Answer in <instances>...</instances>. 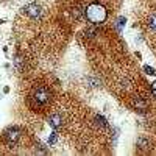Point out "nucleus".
I'll return each mask as SVG.
<instances>
[{
	"instance_id": "nucleus-15",
	"label": "nucleus",
	"mask_w": 156,
	"mask_h": 156,
	"mask_svg": "<svg viewBox=\"0 0 156 156\" xmlns=\"http://www.w3.org/2000/svg\"><path fill=\"white\" fill-rule=\"evenodd\" d=\"M151 90H153V94L156 95V81H154V83L151 84Z\"/></svg>"
},
{
	"instance_id": "nucleus-3",
	"label": "nucleus",
	"mask_w": 156,
	"mask_h": 156,
	"mask_svg": "<svg viewBox=\"0 0 156 156\" xmlns=\"http://www.w3.org/2000/svg\"><path fill=\"white\" fill-rule=\"evenodd\" d=\"M34 100L39 103V105H44L50 100V90L45 87H39L36 92H34Z\"/></svg>"
},
{
	"instance_id": "nucleus-10",
	"label": "nucleus",
	"mask_w": 156,
	"mask_h": 156,
	"mask_svg": "<svg viewBox=\"0 0 156 156\" xmlns=\"http://www.w3.org/2000/svg\"><path fill=\"white\" fill-rule=\"evenodd\" d=\"M137 145H140V148H147L148 142H147V140H144V139H139V140H137Z\"/></svg>"
},
{
	"instance_id": "nucleus-4",
	"label": "nucleus",
	"mask_w": 156,
	"mask_h": 156,
	"mask_svg": "<svg viewBox=\"0 0 156 156\" xmlns=\"http://www.w3.org/2000/svg\"><path fill=\"white\" fill-rule=\"evenodd\" d=\"M5 137H6V140L9 142V144H16V142L20 139V131L17 128H9V129H6Z\"/></svg>"
},
{
	"instance_id": "nucleus-2",
	"label": "nucleus",
	"mask_w": 156,
	"mask_h": 156,
	"mask_svg": "<svg viewBox=\"0 0 156 156\" xmlns=\"http://www.w3.org/2000/svg\"><path fill=\"white\" fill-rule=\"evenodd\" d=\"M23 12L31 19H39L42 16V8L39 6L37 3H28L23 6Z\"/></svg>"
},
{
	"instance_id": "nucleus-9",
	"label": "nucleus",
	"mask_w": 156,
	"mask_h": 156,
	"mask_svg": "<svg viewBox=\"0 0 156 156\" xmlns=\"http://www.w3.org/2000/svg\"><path fill=\"white\" fill-rule=\"evenodd\" d=\"M83 12L86 14V9H81V8H75V11H73V14L76 16V17H81L83 16Z\"/></svg>"
},
{
	"instance_id": "nucleus-6",
	"label": "nucleus",
	"mask_w": 156,
	"mask_h": 156,
	"mask_svg": "<svg viewBox=\"0 0 156 156\" xmlns=\"http://www.w3.org/2000/svg\"><path fill=\"white\" fill-rule=\"evenodd\" d=\"M48 123H50V126L51 128H55V129H58V128H61L62 126V117L59 115V114H53L48 119Z\"/></svg>"
},
{
	"instance_id": "nucleus-12",
	"label": "nucleus",
	"mask_w": 156,
	"mask_h": 156,
	"mask_svg": "<svg viewBox=\"0 0 156 156\" xmlns=\"http://www.w3.org/2000/svg\"><path fill=\"white\" fill-rule=\"evenodd\" d=\"M56 133H51V136H50V139H48V144H55V142H56Z\"/></svg>"
},
{
	"instance_id": "nucleus-13",
	"label": "nucleus",
	"mask_w": 156,
	"mask_h": 156,
	"mask_svg": "<svg viewBox=\"0 0 156 156\" xmlns=\"http://www.w3.org/2000/svg\"><path fill=\"white\" fill-rule=\"evenodd\" d=\"M144 69H145V72H147V73H148V75H154V73H156V72H154V69H153V67H148V66H145V67H144Z\"/></svg>"
},
{
	"instance_id": "nucleus-14",
	"label": "nucleus",
	"mask_w": 156,
	"mask_h": 156,
	"mask_svg": "<svg viewBox=\"0 0 156 156\" xmlns=\"http://www.w3.org/2000/svg\"><path fill=\"white\" fill-rule=\"evenodd\" d=\"M123 23H125V19H123V17H120V19H117V28H119V30H120Z\"/></svg>"
},
{
	"instance_id": "nucleus-5",
	"label": "nucleus",
	"mask_w": 156,
	"mask_h": 156,
	"mask_svg": "<svg viewBox=\"0 0 156 156\" xmlns=\"http://www.w3.org/2000/svg\"><path fill=\"white\" fill-rule=\"evenodd\" d=\"M133 108L136 111H139V112H145L148 109V103H147V100H144L142 97H136L133 100Z\"/></svg>"
},
{
	"instance_id": "nucleus-7",
	"label": "nucleus",
	"mask_w": 156,
	"mask_h": 156,
	"mask_svg": "<svg viewBox=\"0 0 156 156\" xmlns=\"http://www.w3.org/2000/svg\"><path fill=\"white\" fill-rule=\"evenodd\" d=\"M95 123H97V126H106L108 123H106V119L103 115H97L95 117Z\"/></svg>"
},
{
	"instance_id": "nucleus-16",
	"label": "nucleus",
	"mask_w": 156,
	"mask_h": 156,
	"mask_svg": "<svg viewBox=\"0 0 156 156\" xmlns=\"http://www.w3.org/2000/svg\"><path fill=\"white\" fill-rule=\"evenodd\" d=\"M0 23H2V20H0Z\"/></svg>"
},
{
	"instance_id": "nucleus-1",
	"label": "nucleus",
	"mask_w": 156,
	"mask_h": 156,
	"mask_svg": "<svg viewBox=\"0 0 156 156\" xmlns=\"http://www.w3.org/2000/svg\"><path fill=\"white\" fill-rule=\"evenodd\" d=\"M86 17L89 22H92L94 25H98L101 22H105L106 19V9L105 6H101L100 3H92L86 8Z\"/></svg>"
},
{
	"instance_id": "nucleus-8",
	"label": "nucleus",
	"mask_w": 156,
	"mask_h": 156,
	"mask_svg": "<svg viewBox=\"0 0 156 156\" xmlns=\"http://www.w3.org/2000/svg\"><path fill=\"white\" fill-rule=\"evenodd\" d=\"M148 27H150L151 30H156V16H150V19H148Z\"/></svg>"
},
{
	"instance_id": "nucleus-11",
	"label": "nucleus",
	"mask_w": 156,
	"mask_h": 156,
	"mask_svg": "<svg viewBox=\"0 0 156 156\" xmlns=\"http://www.w3.org/2000/svg\"><path fill=\"white\" fill-rule=\"evenodd\" d=\"M95 33H97V28H89V30H86V36H95Z\"/></svg>"
}]
</instances>
